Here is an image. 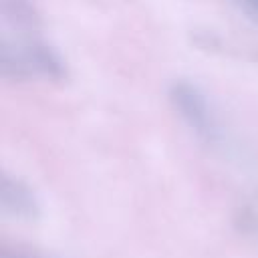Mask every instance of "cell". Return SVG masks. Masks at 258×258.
I'll return each mask as SVG.
<instances>
[{
  "mask_svg": "<svg viewBox=\"0 0 258 258\" xmlns=\"http://www.w3.org/2000/svg\"><path fill=\"white\" fill-rule=\"evenodd\" d=\"M0 73L8 81H62L67 64L38 36V30H4L0 40Z\"/></svg>",
  "mask_w": 258,
  "mask_h": 258,
  "instance_id": "cell-1",
  "label": "cell"
},
{
  "mask_svg": "<svg viewBox=\"0 0 258 258\" xmlns=\"http://www.w3.org/2000/svg\"><path fill=\"white\" fill-rule=\"evenodd\" d=\"M169 103L185 127L206 145L222 147L226 141V131L216 115L208 95L185 79L173 81L169 87Z\"/></svg>",
  "mask_w": 258,
  "mask_h": 258,
  "instance_id": "cell-2",
  "label": "cell"
},
{
  "mask_svg": "<svg viewBox=\"0 0 258 258\" xmlns=\"http://www.w3.org/2000/svg\"><path fill=\"white\" fill-rule=\"evenodd\" d=\"M0 206L4 214L18 220H34L40 214L38 200L30 185L8 173H4L0 181Z\"/></svg>",
  "mask_w": 258,
  "mask_h": 258,
  "instance_id": "cell-3",
  "label": "cell"
},
{
  "mask_svg": "<svg viewBox=\"0 0 258 258\" xmlns=\"http://www.w3.org/2000/svg\"><path fill=\"white\" fill-rule=\"evenodd\" d=\"M4 30H38L40 14L32 0H0Z\"/></svg>",
  "mask_w": 258,
  "mask_h": 258,
  "instance_id": "cell-4",
  "label": "cell"
},
{
  "mask_svg": "<svg viewBox=\"0 0 258 258\" xmlns=\"http://www.w3.org/2000/svg\"><path fill=\"white\" fill-rule=\"evenodd\" d=\"M0 258H54L44 252L32 250V248H22V246H4L0 252Z\"/></svg>",
  "mask_w": 258,
  "mask_h": 258,
  "instance_id": "cell-5",
  "label": "cell"
},
{
  "mask_svg": "<svg viewBox=\"0 0 258 258\" xmlns=\"http://www.w3.org/2000/svg\"><path fill=\"white\" fill-rule=\"evenodd\" d=\"M238 6H240V10L258 26V0H234Z\"/></svg>",
  "mask_w": 258,
  "mask_h": 258,
  "instance_id": "cell-6",
  "label": "cell"
}]
</instances>
